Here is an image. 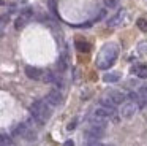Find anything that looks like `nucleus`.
<instances>
[{"instance_id": "nucleus-1", "label": "nucleus", "mask_w": 147, "mask_h": 146, "mask_svg": "<svg viewBox=\"0 0 147 146\" xmlns=\"http://www.w3.org/2000/svg\"><path fill=\"white\" fill-rule=\"evenodd\" d=\"M119 56V46L115 43H108L101 48V51L96 56V67L100 70H108L114 65Z\"/></svg>"}, {"instance_id": "nucleus-2", "label": "nucleus", "mask_w": 147, "mask_h": 146, "mask_svg": "<svg viewBox=\"0 0 147 146\" xmlns=\"http://www.w3.org/2000/svg\"><path fill=\"white\" fill-rule=\"evenodd\" d=\"M30 114L38 124H45L51 117V106L45 100H36L30 105Z\"/></svg>"}, {"instance_id": "nucleus-3", "label": "nucleus", "mask_w": 147, "mask_h": 146, "mask_svg": "<svg viewBox=\"0 0 147 146\" xmlns=\"http://www.w3.org/2000/svg\"><path fill=\"white\" fill-rule=\"evenodd\" d=\"M33 16V10L32 8H26L21 11V14L16 18V21H14V29L16 30H21V29H24L27 24H29L30 18Z\"/></svg>"}, {"instance_id": "nucleus-4", "label": "nucleus", "mask_w": 147, "mask_h": 146, "mask_svg": "<svg viewBox=\"0 0 147 146\" xmlns=\"http://www.w3.org/2000/svg\"><path fill=\"white\" fill-rule=\"evenodd\" d=\"M138 110H139V105L136 102H123L120 108V116L125 117V119H130L138 113Z\"/></svg>"}, {"instance_id": "nucleus-5", "label": "nucleus", "mask_w": 147, "mask_h": 146, "mask_svg": "<svg viewBox=\"0 0 147 146\" xmlns=\"http://www.w3.org/2000/svg\"><path fill=\"white\" fill-rule=\"evenodd\" d=\"M45 102L49 106H59V105H62V102H63V95H62V92L59 91V89H52V91L48 92Z\"/></svg>"}, {"instance_id": "nucleus-6", "label": "nucleus", "mask_w": 147, "mask_h": 146, "mask_svg": "<svg viewBox=\"0 0 147 146\" xmlns=\"http://www.w3.org/2000/svg\"><path fill=\"white\" fill-rule=\"evenodd\" d=\"M105 130H106V129H101V127L90 126L89 129L86 130V136L90 140V141H96L98 138H101V136H105Z\"/></svg>"}, {"instance_id": "nucleus-7", "label": "nucleus", "mask_w": 147, "mask_h": 146, "mask_svg": "<svg viewBox=\"0 0 147 146\" xmlns=\"http://www.w3.org/2000/svg\"><path fill=\"white\" fill-rule=\"evenodd\" d=\"M106 98H109V100H111L112 103L117 106V105H122V103H123L125 98H127V95L122 94L120 91H114V89H112V91H108V92H106Z\"/></svg>"}, {"instance_id": "nucleus-8", "label": "nucleus", "mask_w": 147, "mask_h": 146, "mask_svg": "<svg viewBox=\"0 0 147 146\" xmlns=\"http://www.w3.org/2000/svg\"><path fill=\"white\" fill-rule=\"evenodd\" d=\"M115 114L114 110H108V108L105 106H96L95 110H93V117H100V119H109V117H112Z\"/></svg>"}, {"instance_id": "nucleus-9", "label": "nucleus", "mask_w": 147, "mask_h": 146, "mask_svg": "<svg viewBox=\"0 0 147 146\" xmlns=\"http://www.w3.org/2000/svg\"><path fill=\"white\" fill-rule=\"evenodd\" d=\"M125 10H120V11H117L114 16H111V18L108 19V25L109 27H117V25H122V22H123L125 19Z\"/></svg>"}, {"instance_id": "nucleus-10", "label": "nucleus", "mask_w": 147, "mask_h": 146, "mask_svg": "<svg viewBox=\"0 0 147 146\" xmlns=\"http://www.w3.org/2000/svg\"><path fill=\"white\" fill-rule=\"evenodd\" d=\"M26 75L29 76L30 79H35V81H38V79H41L43 72H41L40 68H36V67L29 65V67H26Z\"/></svg>"}, {"instance_id": "nucleus-11", "label": "nucleus", "mask_w": 147, "mask_h": 146, "mask_svg": "<svg viewBox=\"0 0 147 146\" xmlns=\"http://www.w3.org/2000/svg\"><path fill=\"white\" fill-rule=\"evenodd\" d=\"M131 72L136 76H139V78H147V65L146 63H138V65H134L131 68Z\"/></svg>"}, {"instance_id": "nucleus-12", "label": "nucleus", "mask_w": 147, "mask_h": 146, "mask_svg": "<svg viewBox=\"0 0 147 146\" xmlns=\"http://www.w3.org/2000/svg\"><path fill=\"white\" fill-rule=\"evenodd\" d=\"M119 79H120V73H117V72H109L103 76L105 83H117Z\"/></svg>"}, {"instance_id": "nucleus-13", "label": "nucleus", "mask_w": 147, "mask_h": 146, "mask_svg": "<svg viewBox=\"0 0 147 146\" xmlns=\"http://www.w3.org/2000/svg\"><path fill=\"white\" fill-rule=\"evenodd\" d=\"M76 48H78V51H81V53H89L90 51V44L87 43V41H82V40L76 41Z\"/></svg>"}, {"instance_id": "nucleus-14", "label": "nucleus", "mask_w": 147, "mask_h": 146, "mask_svg": "<svg viewBox=\"0 0 147 146\" xmlns=\"http://www.w3.org/2000/svg\"><path fill=\"white\" fill-rule=\"evenodd\" d=\"M57 67H59V70H60V72H65V70H67V67H68L67 56H62L60 59L57 60Z\"/></svg>"}, {"instance_id": "nucleus-15", "label": "nucleus", "mask_w": 147, "mask_h": 146, "mask_svg": "<svg viewBox=\"0 0 147 146\" xmlns=\"http://www.w3.org/2000/svg\"><path fill=\"white\" fill-rule=\"evenodd\" d=\"M136 25L139 27V30H141V32H147V19L139 18V19L136 21Z\"/></svg>"}, {"instance_id": "nucleus-16", "label": "nucleus", "mask_w": 147, "mask_h": 146, "mask_svg": "<svg viewBox=\"0 0 147 146\" xmlns=\"http://www.w3.org/2000/svg\"><path fill=\"white\" fill-rule=\"evenodd\" d=\"M138 95H139L141 100L147 103V86H142V87L139 89V92H138Z\"/></svg>"}, {"instance_id": "nucleus-17", "label": "nucleus", "mask_w": 147, "mask_h": 146, "mask_svg": "<svg viewBox=\"0 0 147 146\" xmlns=\"http://www.w3.org/2000/svg\"><path fill=\"white\" fill-rule=\"evenodd\" d=\"M105 5L108 8H115L119 5V0H105Z\"/></svg>"}, {"instance_id": "nucleus-18", "label": "nucleus", "mask_w": 147, "mask_h": 146, "mask_svg": "<svg viewBox=\"0 0 147 146\" xmlns=\"http://www.w3.org/2000/svg\"><path fill=\"white\" fill-rule=\"evenodd\" d=\"M138 49H139L141 53H147V41H141V43L138 44Z\"/></svg>"}, {"instance_id": "nucleus-19", "label": "nucleus", "mask_w": 147, "mask_h": 146, "mask_svg": "<svg viewBox=\"0 0 147 146\" xmlns=\"http://www.w3.org/2000/svg\"><path fill=\"white\" fill-rule=\"evenodd\" d=\"M7 22H8V14L0 16V29H2V27H5V25H7Z\"/></svg>"}, {"instance_id": "nucleus-20", "label": "nucleus", "mask_w": 147, "mask_h": 146, "mask_svg": "<svg viewBox=\"0 0 147 146\" xmlns=\"http://www.w3.org/2000/svg\"><path fill=\"white\" fill-rule=\"evenodd\" d=\"M63 146H74L73 140H68V141H65V145H63Z\"/></svg>"}, {"instance_id": "nucleus-21", "label": "nucleus", "mask_w": 147, "mask_h": 146, "mask_svg": "<svg viewBox=\"0 0 147 146\" xmlns=\"http://www.w3.org/2000/svg\"><path fill=\"white\" fill-rule=\"evenodd\" d=\"M74 126H76V122H71V124H68V130H73V129H74Z\"/></svg>"}, {"instance_id": "nucleus-22", "label": "nucleus", "mask_w": 147, "mask_h": 146, "mask_svg": "<svg viewBox=\"0 0 147 146\" xmlns=\"http://www.w3.org/2000/svg\"><path fill=\"white\" fill-rule=\"evenodd\" d=\"M3 3H5V0H0V6L3 5Z\"/></svg>"}, {"instance_id": "nucleus-23", "label": "nucleus", "mask_w": 147, "mask_h": 146, "mask_svg": "<svg viewBox=\"0 0 147 146\" xmlns=\"http://www.w3.org/2000/svg\"><path fill=\"white\" fill-rule=\"evenodd\" d=\"M21 2H26V0H21Z\"/></svg>"}]
</instances>
